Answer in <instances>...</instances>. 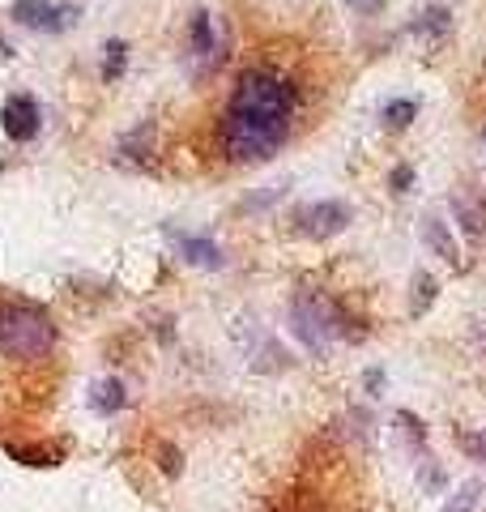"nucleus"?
<instances>
[{
    "label": "nucleus",
    "mask_w": 486,
    "mask_h": 512,
    "mask_svg": "<svg viewBox=\"0 0 486 512\" xmlns=\"http://www.w3.org/2000/svg\"><path fill=\"white\" fill-rule=\"evenodd\" d=\"M295 103L299 90L278 69H269V64L243 69L218 120L222 154L231 163H265V158H273L290 137Z\"/></svg>",
    "instance_id": "f257e3e1"
},
{
    "label": "nucleus",
    "mask_w": 486,
    "mask_h": 512,
    "mask_svg": "<svg viewBox=\"0 0 486 512\" xmlns=\"http://www.w3.org/2000/svg\"><path fill=\"white\" fill-rule=\"evenodd\" d=\"M52 346H56L52 316L26 299H0V355L39 363L52 355Z\"/></svg>",
    "instance_id": "f03ea898"
},
{
    "label": "nucleus",
    "mask_w": 486,
    "mask_h": 512,
    "mask_svg": "<svg viewBox=\"0 0 486 512\" xmlns=\"http://www.w3.org/2000/svg\"><path fill=\"white\" fill-rule=\"evenodd\" d=\"M290 333L307 346V350H329L333 342L354 338L350 316L342 312V303L329 299L324 291H299L290 299Z\"/></svg>",
    "instance_id": "7ed1b4c3"
},
{
    "label": "nucleus",
    "mask_w": 486,
    "mask_h": 512,
    "mask_svg": "<svg viewBox=\"0 0 486 512\" xmlns=\"http://www.w3.org/2000/svg\"><path fill=\"white\" fill-rule=\"evenodd\" d=\"M350 205L346 201H307L295 210V231L307 239H333L350 227Z\"/></svg>",
    "instance_id": "20e7f679"
},
{
    "label": "nucleus",
    "mask_w": 486,
    "mask_h": 512,
    "mask_svg": "<svg viewBox=\"0 0 486 512\" xmlns=\"http://www.w3.org/2000/svg\"><path fill=\"white\" fill-rule=\"evenodd\" d=\"M77 18V5H47V0H18L13 5V22H22L30 30H64V26H73Z\"/></svg>",
    "instance_id": "39448f33"
},
{
    "label": "nucleus",
    "mask_w": 486,
    "mask_h": 512,
    "mask_svg": "<svg viewBox=\"0 0 486 512\" xmlns=\"http://www.w3.org/2000/svg\"><path fill=\"white\" fill-rule=\"evenodd\" d=\"M39 103L30 99V94H13L5 103V133L13 141H35L39 137Z\"/></svg>",
    "instance_id": "423d86ee"
},
{
    "label": "nucleus",
    "mask_w": 486,
    "mask_h": 512,
    "mask_svg": "<svg viewBox=\"0 0 486 512\" xmlns=\"http://www.w3.org/2000/svg\"><path fill=\"white\" fill-rule=\"evenodd\" d=\"M452 218L461 222V231L469 235V239H478L482 231H486V201L478 197L474 188H461V192H452Z\"/></svg>",
    "instance_id": "0eeeda50"
},
{
    "label": "nucleus",
    "mask_w": 486,
    "mask_h": 512,
    "mask_svg": "<svg viewBox=\"0 0 486 512\" xmlns=\"http://www.w3.org/2000/svg\"><path fill=\"white\" fill-rule=\"evenodd\" d=\"M175 248H180V256L188 265H201V269H222L226 265L222 248L214 244V239H205V235H175Z\"/></svg>",
    "instance_id": "6e6552de"
},
{
    "label": "nucleus",
    "mask_w": 486,
    "mask_h": 512,
    "mask_svg": "<svg viewBox=\"0 0 486 512\" xmlns=\"http://www.w3.org/2000/svg\"><path fill=\"white\" fill-rule=\"evenodd\" d=\"M418 231H423V244L440 252L448 265H461V248H457V239H452L448 222L440 214H423V227H418Z\"/></svg>",
    "instance_id": "1a4fd4ad"
},
{
    "label": "nucleus",
    "mask_w": 486,
    "mask_h": 512,
    "mask_svg": "<svg viewBox=\"0 0 486 512\" xmlns=\"http://www.w3.org/2000/svg\"><path fill=\"white\" fill-rule=\"evenodd\" d=\"M124 402H128V397H124V384H120L116 376H107V380H99V384L90 389V406L99 410L103 419H111L116 410H124Z\"/></svg>",
    "instance_id": "9d476101"
},
{
    "label": "nucleus",
    "mask_w": 486,
    "mask_h": 512,
    "mask_svg": "<svg viewBox=\"0 0 486 512\" xmlns=\"http://www.w3.org/2000/svg\"><path fill=\"white\" fill-rule=\"evenodd\" d=\"M448 26H452V13L444 5H435V9L418 13V22L410 30H414V35H427V39H440V35H448Z\"/></svg>",
    "instance_id": "9b49d317"
},
{
    "label": "nucleus",
    "mask_w": 486,
    "mask_h": 512,
    "mask_svg": "<svg viewBox=\"0 0 486 512\" xmlns=\"http://www.w3.org/2000/svg\"><path fill=\"white\" fill-rule=\"evenodd\" d=\"M188 39H192V52L197 56H214V18H209V13H192Z\"/></svg>",
    "instance_id": "f8f14e48"
},
{
    "label": "nucleus",
    "mask_w": 486,
    "mask_h": 512,
    "mask_svg": "<svg viewBox=\"0 0 486 512\" xmlns=\"http://www.w3.org/2000/svg\"><path fill=\"white\" fill-rule=\"evenodd\" d=\"M478 500H482V478H469V483H461L457 491L448 495L440 512H474Z\"/></svg>",
    "instance_id": "ddd939ff"
},
{
    "label": "nucleus",
    "mask_w": 486,
    "mask_h": 512,
    "mask_svg": "<svg viewBox=\"0 0 486 512\" xmlns=\"http://www.w3.org/2000/svg\"><path fill=\"white\" fill-rule=\"evenodd\" d=\"M418 116V99H393V103H384V124L388 128H410Z\"/></svg>",
    "instance_id": "4468645a"
},
{
    "label": "nucleus",
    "mask_w": 486,
    "mask_h": 512,
    "mask_svg": "<svg viewBox=\"0 0 486 512\" xmlns=\"http://www.w3.org/2000/svg\"><path fill=\"white\" fill-rule=\"evenodd\" d=\"M414 291H418V295H414V308H410V312H414V316H423V312H427V303L440 295V286H435L431 274H414Z\"/></svg>",
    "instance_id": "2eb2a0df"
},
{
    "label": "nucleus",
    "mask_w": 486,
    "mask_h": 512,
    "mask_svg": "<svg viewBox=\"0 0 486 512\" xmlns=\"http://www.w3.org/2000/svg\"><path fill=\"white\" fill-rule=\"evenodd\" d=\"M457 444H461L474 461H482V466H486V427H478V431H457Z\"/></svg>",
    "instance_id": "dca6fc26"
},
{
    "label": "nucleus",
    "mask_w": 486,
    "mask_h": 512,
    "mask_svg": "<svg viewBox=\"0 0 486 512\" xmlns=\"http://www.w3.org/2000/svg\"><path fill=\"white\" fill-rule=\"evenodd\" d=\"M124 73V43H107V64H103V77L111 82V77Z\"/></svg>",
    "instance_id": "f3484780"
},
{
    "label": "nucleus",
    "mask_w": 486,
    "mask_h": 512,
    "mask_svg": "<svg viewBox=\"0 0 486 512\" xmlns=\"http://www.w3.org/2000/svg\"><path fill=\"white\" fill-rule=\"evenodd\" d=\"M13 457H22L26 466H52V453H43V448H22V444H9Z\"/></svg>",
    "instance_id": "a211bd4d"
},
{
    "label": "nucleus",
    "mask_w": 486,
    "mask_h": 512,
    "mask_svg": "<svg viewBox=\"0 0 486 512\" xmlns=\"http://www.w3.org/2000/svg\"><path fill=\"white\" fill-rule=\"evenodd\" d=\"M346 5H350L354 13H367V18H371V13H380L388 0H346Z\"/></svg>",
    "instance_id": "6ab92c4d"
},
{
    "label": "nucleus",
    "mask_w": 486,
    "mask_h": 512,
    "mask_svg": "<svg viewBox=\"0 0 486 512\" xmlns=\"http://www.w3.org/2000/svg\"><path fill=\"white\" fill-rule=\"evenodd\" d=\"M410 184H414V167H397L393 171V192H405Z\"/></svg>",
    "instance_id": "aec40b11"
},
{
    "label": "nucleus",
    "mask_w": 486,
    "mask_h": 512,
    "mask_svg": "<svg viewBox=\"0 0 486 512\" xmlns=\"http://www.w3.org/2000/svg\"><path fill=\"white\" fill-rule=\"evenodd\" d=\"M482 150H486V133H482Z\"/></svg>",
    "instance_id": "412c9836"
},
{
    "label": "nucleus",
    "mask_w": 486,
    "mask_h": 512,
    "mask_svg": "<svg viewBox=\"0 0 486 512\" xmlns=\"http://www.w3.org/2000/svg\"><path fill=\"white\" fill-rule=\"evenodd\" d=\"M0 167H5V163H0Z\"/></svg>",
    "instance_id": "4be33fe9"
}]
</instances>
